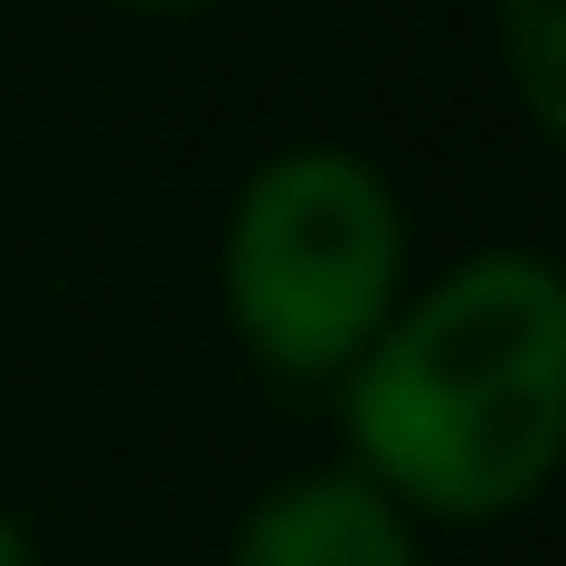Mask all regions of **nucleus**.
Masks as SVG:
<instances>
[{"mask_svg": "<svg viewBox=\"0 0 566 566\" xmlns=\"http://www.w3.org/2000/svg\"><path fill=\"white\" fill-rule=\"evenodd\" d=\"M491 76L538 142H566V0H482Z\"/></svg>", "mask_w": 566, "mask_h": 566, "instance_id": "obj_4", "label": "nucleus"}, {"mask_svg": "<svg viewBox=\"0 0 566 566\" xmlns=\"http://www.w3.org/2000/svg\"><path fill=\"white\" fill-rule=\"evenodd\" d=\"M227 566H434V547L349 463H303L237 510Z\"/></svg>", "mask_w": 566, "mask_h": 566, "instance_id": "obj_3", "label": "nucleus"}, {"mask_svg": "<svg viewBox=\"0 0 566 566\" xmlns=\"http://www.w3.org/2000/svg\"><path fill=\"white\" fill-rule=\"evenodd\" d=\"M0 566H48V557H39V528H29L10 501H0Z\"/></svg>", "mask_w": 566, "mask_h": 566, "instance_id": "obj_6", "label": "nucleus"}, {"mask_svg": "<svg viewBox=\"0 0 566 566\" xmlns=\"http://www.w3.org/2000/svg\"><path fill=\"white\" fill-rule=\"evenodd\" d=\"M123 20H208V10H237V0H104Z\"/></svg>", "mask_w": 566, "mask_h": 566, "instance_id": "obj_5", "label": "nucleus"}, {"mask_svg": "<svg viewBox=\"0 0 566 566\" xmlns=\"http://www.w3.org/2000/svg\"><path fill=\"white\" fill-rule=\"evenodd\" d=\"M331 406L340 463L424 538L528 520L566 463V264L547 245H472L416 274Z\"/></svg>", "mask_w": 566, "mask_h": 566, "instance_id": "obj_1", "label": "nucleus"}, {"mask_svg": "<svg viewBox=\"0 0 566 566\" xmlns=\"http://www.w3.org/2000/svg\"><path fill=\"white\" fill-rule=\"evenodd\" d=\"M416 218L359 142H274L218 218V322L245 368L283 387H340L416 283Z\"/></svg>", "mask_w": 566, "mask_h": 566, "instance_id": "obj_2", "label": "nucleus"}]
</instances>
